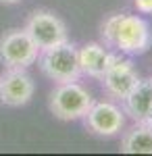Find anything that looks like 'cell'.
I'll return each mask as SVG.
<instances>
[{
    "instance_id": "4",
    "label": "cell",
    "mask_w": 152,
    "mask_h": 156,
    "mask_svg": "<svg viewBox=\"0 0 152 156\" xmlns=\"http://www.w3.org/2000/svg\"><path fill=\"white\" fill-rule=\"evenodd\" d=\"M23 29L27 31V36L34 40V44L40 48V52L69 42L67 25L63 23L60 17H56L54 12H50V11L31 12Z\"/></svg>"
},
{
    "instance_id": "1",
    "label": "cell",
    "mask_w": 152,
    "mask_h": 156,
    "mask_svg": "<svg viewBox=\"0 0 152 156\" xmlns=\"http://www.w3.org/2000/svg\"><path fill=\"white\" fill-rule=\"evenodd\" d=\"M102 37L123 54H144L152 44L150 25L136 15H113L102 25Z\"/></svg>"
},
{
    "instance_id": "8",
    "label": "cell",
    "mask_w": 152,
    "mask_h": 156,
    "mask_svg": "<svg viewBox=\"0 0 152 156\" xmlns=\"http://www.w3.org/2000/svg\"><path fill=\"white\" fill-rule=\"evenodd\" d=\"M34 92L35 83L25 69H9L0 77V100L6 106H25L34 98Z\"/></svg>"
},
{
    "instance_id": "12",
    "label": "cell",
    "mask_w": 152,
    "mask_h": 156,
    "mask_svg": "<svg viewBox=\"0 0 152 156\" xmlns=\"http://www.w3.org/2000/svg\"><path fill=\"white\" fill-rule=\"evenodd\" d=\"M133 4L140 12H152V0H133Z\"/></svg>"
},
{
    "instance_id": "2",
    "label": "cell",
    "mask_w": 152,
    "mask_h": 156,
    "mask_svg": "<svg viewBox=\"0 0 152 156\" xmlns=\"http://www.w3.org/2000/svg\"><path fill=\"white\" fill-rule=\"evenodd\" d=\"M92 102H94L92 94L77 81L59 83L50 94V110L60 121L83 119L85 112L92 106Z\"/></svg>"
},
{
    "instance_id": "14",
    "label": "cell",
    "mask_w": 152,
    "mask_h": 156,
    "mask_svg": "<svg viewBox=\"0 0 152 156\" xmlns=\"http://www.w3.org/2000/svg\"><path fill=\"white\" fill-rule=\"evenodd\" d=\"M146 123H148V125H150V127H152V112H150V115H148V119H146Z\"/></svg>"
},
{
    "instance_id": "13",
    "label": "cell",
    "mask_w": 152,
    "mask_h": 156,
    "mask_svg": "<svg viewBox=\"0 0 152 156\" xmlns=\"http://www.w3.org/2000/svg\"><path fill=\"white\" fill-rule=\"evenodd\" d=\"M2 4H15V2H21V0H0Z\"/></svg>"
},
{
    "instance_id": "9",
    "label": "cell",
    "mask_w": 152,
    "mask_h": 156,
    "mask_svg": "<svg viewBox=\"0 0 152 156\" xmlns=\"http://www.w3.org/2000/svg\"><path fill=\"white\" fill-rule=\"evenodd\" d=\"M115 52H108V50L98 44V42H90L77 50V56H79V69L81 75L94 77V79H102V75L106 73L110 60H113Z\"/></svg>"
},
{
    "instance_id": "5",
    "label": "cell",
    "mask_w": 152,
    "mask_h": 156,
    "mask_svg": "<svg viewBox=\"0 0 152 156\" xmlns=\"http://www.w3.org/2000/svg\"><path fill=\"white\" fill-rule=\"evenodd\" d=\"M40 56V48L25 29H11L0 37V60L9 69H27Z\"/></svg>"
},
{
    "instance_id": "6",
    "label": "cell",
    "mask_w": 152,
    "mask_h": 156,
    "mask_svg": "<svg viewBox=\"0 0 152 156\" xmlns=\"http://www.w3.org/2000/svg\"><path fill=\"white\" fill-rule=\"evenodd\" d=\"M83 119H85V127L92 133L100 135V137H113L123 129L125 112L115 102L102 100V102H92V106Z\"/></svg>"
},
{
    "instance_id": "11",
    "label": "cell",
    "mask_w": 152,
    "mask_h": 156,
    "mask_svg": "<svg viewBox=\"0 0 152 156\" xmlns=\"http://www.w3.org/2000/svg\"><path fill=\"white\" fill-rule=\"evenodd\" d=\"M123 154H152V127L148 123H138L125 133L121 142Z\"/></svg>"
},
{
    "instance_id": "7",
    "label": "cell",
    "mask_w": 152,
    "mask_h": 156,
    "mask_svg": "<svg viewBox=\"0 0 152 156\" xmlns=\"http://www.w3.org/2000/svg\"><path fill=\"white\" fill-rule=\"evenodd\" d=\"M138 81H140V75L133 69V65L129 60L121 58L119 54H113V60H110L106 73L102 75V83H104L106 94L110 98L123 100L133 90V85Z\"/></svg>"
},
{
    "instance_id": "10",
    "label": "cell",
    "mask_w": 152,
    "mask_h": 156,
    "mask_svg": "<svg viewBox=\"0 0 152 156\" xmlns=\"http://www.w3.org/2000/svg\"><path fill=\"white\" fill-rule=\"evenodd\" d=\"M125 112L136 123H146L148 115L152 112V79H140L133 90L123 98Z\"/></svg>"
},
{
    "instance_id": "3",
    "label": "cell",
    "mask_w": 152,
    "mask_h": 156,
    "mask_svg": "<svg viewBox=\"0 0 152 156\" xmlns=\"http://www.w3.org/2000/svg\"><path fill=\"white\" fill-rule=\"evenodd\" d=\"M40 69H42V73L46 77H50L56 83L77 81L81 77L77 48L71 42H65L60 46L42 50V54H40Z\"/></svg>"
}]
</instances>
